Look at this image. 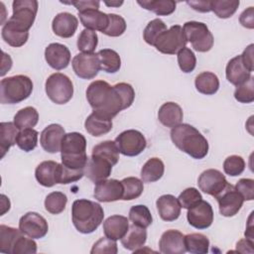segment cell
<instances>
[{"label": "cell", "mask_w": 254, "mask_h": 254, "mask_svg": "<svg viewBox=\"0 0 254 254\" xmlns=\"http://www.w3.org/2000/svg\"><path fill=\"white\" fill-rule=\"evenodd\" d=\"M21 234L23 233L20 231V229L1 224L0 225V252L11 254L13 245Z\"/></svg>", "instance_id": "obj_39"}, {"label": "cell", "mask_w": 254, "mask_h": 254, "mask_svg": "<svg viewBox=\"0 0 254 254\" xmlns=\"http://www.w3.org/2000/svg\"><path fill=\"white\" fill-rule=\"evenodd\" d=\"M201 199H202L201 193L195 188L186 189L185 190H183L180 193V195L178 197V200H179L181 206L183 208H186V209H189V208L194 206Z\"/></svg>", "instance_id": "obj_52"}, {"label": "cell", "mask_w": 254, "mask_h": 254, "mask_svg": "<svg viewBox=\"0 0 254 254\" xmlns=\"http://www.w3.org/2000/svg\"><path fill=\"white\" fill-rule=\"evenodd\" d=\"M45 89L48 97L56 104H65L73 95V84L70 78L61 72H55L47 78Z\"/></svg>", "instance_id": "obj_6"}, {"label": "cell", "mask_w": 254, "mask_h": 254, "mask_svg": "<svg viewBox=\"0 0 254 254\" xmlns=\"http://www.w3.org/2000/svg\"><path fill=\"white\" fill-rule=\"evenodd\" d=\"M71 65L74 73L82 79L94 78L100 69L99 58L95 53H80L75 55L72 59Z\"/></svg>", "instance_id": "obj_12"}, {"label": "cell", "mask_w": 254, "mask_h": 254, "mask_svg": "<svg viewBox=\"0 0 254 254\" xmlns=\"http://www.w3.org/2000/svg\"><path fill=\"white\" fill-rule=\"evenodd\" d=\"M253 44H250L242 53L241 56V60L243 64L245 65V67L249 70V71H253Z\"/></svg>", "instance_id": "obj_58"}, {"label": "cell", "mask_w": 254, "mask_h": 254, "mask_svg": "<svg viewBox=\"0 0 254 254\" xmlns=\"http://www.w3.org/2000/svg\"><path fill=\"white\" fill-rule=\"evenodd\" d=\"M65 135L64 127L60 124H50L41 133L40 143L42 148L51 154L61 152V145Z\"/></svg>", "instance_id": "obj_17"}, {"label": "cell", "mask_w": 254, "mask_h": 254, "mask_svg": "<svg viewBox=\"0 0 254 254\" xmlns=\"http://www.w3.org/2000/svg\"><path fill=\"white\" fill-rule=\"evenodd\" d=\"M12 8L13 14L8 19V22L22 31L29 32L37 16L38 1L15 0L12 3Z\"/></svg>", "instance_id": "obj_8"}, {"label": "cell", "mask_w": 254, "mask_h": 254, "mask_svg": "<svg viewBox=\"0 0 254 254\" xmlns=\"http://www.w3.org/2000/svg\"><path fill=\"white\" fill-rule=\"evenodd\" d=\"M84 176V170H73L59 164L57 183L62 185H67L79 181Z\"/></svg>", "instance_id": "obj_48"}, {"label": "cell", "mask_w": 254, "mask_h": 254, "mask_svg": "<svg viewBox=\"0 0 254 254\" xmlns=\"http://www.w3.org/2000/svg\"><path fill=\"white\" fill-rule=\"evenodd\" d=\"M67 197L64 192L53 191L45 198V208L52 214L62 213L66 205Z\"/></svg>", "instance_id": "obj_43"}, {"label": "cell", "mask_w": 254, "mask_h": 254, "mask_svg": "<svg viewBox=\"0 0 254 254\" xmlns=\"http://www.w3.org/2000/svg\"><path fill=\"white\" fill-rule=\"evenodd\" d=\"M236 251L241 253H253V240L244 238L236 243Z\"/></svg>", "instance_id": "obj_60"}, {"label": "cell", "mask_w": 254, "mask_h": 254, "mask_svg": "<svg viewBox=\"0 0 254 254\" xmlns=\"http://www.w3.org/2000/svg\"><path fill=\"white\" fill-rule=\"evenodd\" d=\"M194 85L198 92L205 95H212L219 88V79L211 71H203L195 76Z\"/></svg>", "instance_id": "obj_30"}, {"label": "cell", "mask_w": 254, "mask_h": 254, "mask_svg": "<svg viewBox=\"0 0 254 254\" xmlns=\"http://www.w3.org/2000/svg\"><path fill=\"white\" fill-rule=\"evenodd\" d=\"M134 98V88L126 82L111 86L107 81L94 80L86 89V99L93 111L109 119L130 107Z\"/></svg>", "instance_id": "obj_1"}, {"label": "cell", "mask_w": 254, "mask_h": 254, "mask_svg": "<svg viewBox=\"0 0 254 254\" xmlns=\"http://www.w3.org/2000/svg\"><path fill=\"white\" fill-rule=\"evenodd\" d=\"M104 211L102 206L85 198L76 199L71 205V219L75 229L83 234L95 231L103 221Z\"/></svg>", "instance_id": "obj_3"}, {"label": "cell", "mask_w": 254, "mask_h": 254, "mask_svg": "<svg viewBox=\"0 0 254 254\" xmlns=\"http://www.w3.org/2000/svg\"><path fill=\"white\" fill-rule=\"evenodd\" d=\"M61 157L64 166L73 170H84L88 161L85 137L78 132L65 134L61 145Z\"/></svg>", "instance_id": "obj_4"}, {"label": "cell", "mask_w": 254, "mask_h": 254, "mask_svg": "<svg viewBox=\"0 0 254 254\" xmlns=\"http://www.w3.org/2000/svg\"><path fill=\"white\" fill-rule=\"evenodd\" d=\"M245 170V161L241 156L231 155L223 162V171L226 175L231 177L239 176Z\"/></svg>", "instance_id": "obj_50"}, {"label": "cell", "mask_w": 254, "mask_h": 254, "mask_svg": "<svg viewBox=\"0 0 254 254\" xmlns=\"http://www.w3.org/2000/svg\"><path fill=\"white\" fill-rule=\"evenodd\" d=\"M118 252L117 243L115 240L109 239L106 236L101 237L98 239L92 246L90 253L91 254H102V253H108V254H116Z\"/></svg>", "instance_id": "obj_54"}, {"label": "cell", "mask_w": 254, "mask_h": 254, "mask_svg": "<svg viewBox=\"0 0 254 254\" xmlns=\"http://www.w3.org/2000/svg\"><path fill=\"white\" fill-rule=\"evenodd\" d=\"M65 4L73 5L78 12H82L89 9H98L99 8V1L94 0H87V1H71V2H63Z\"/></svg>", "instance_id": "obj_57"}, {"label": "cell", "mask_w": 254, "mask_h": 254, "mask_svg": "<svg viewBox=\"0 0 254 254\" xmlns=\"http://www.w3.org/2000/svg\"><path fill=\"white\" fill-rule=\"evenodd\" d=\"M97 44L98 37L96 32L88 29L82 30L77 38V49L82 53H93L97 47Z\"/></svg>", "instance_id": "obj_46"}, {"label": "cell", "mask_w": 254, "mask_h": 254, "mask_svg": "<svg viewBox=\"0 0 254 254\" xmlns=\"http://www.w3.org/2000/svg\"><path fill=\"white\" fill-rule=\"evenodd\" d=\"M160 252L164 254H184L186 250L185 235L176 229L165 231L159 241Z\"/></svg>", "instance_id": "obj_19"}, {"label": "cell", "mask_w": 254, "mask_h": 254, "mask_svg": "<svg viewBox=\"0 0 254 254\" xmlns=\"http://www.w3.org/2000/svg\"><path fill=\"white\" fill-rule=\"evenodd\" d=\"M79 20L85 29L91 31L103 32L108 25V14L99 11L98 9H89L78 12Z\"/></svg>", "instance_id": "obj_23"}, {"label": "cell", "mask_w": 254, "mask_h": 254, "mask_svg": "<svg viewBox=\"0 0 254 254\" xmlns=\"http://www.w3.org/2000/svg\"><path fill=\"white\" fill-rule=\"evenodd\" d=\"M167 30V25L161 19L157 18L147 24L143 32V38L148 45L154 46L157 39Z\"/></svg>", "instance_id": "obj_44"}, {"label": "cell", "mask_w": 254, "mask_h": 254, "mask_svg": "<svg viewBox=\"0 0 254 254\" xmlns=\"http://www.w3.org/2000/svg\"><path fill=\"white\" fill-rule=\"evenodd\" d=\"M235 189L241 194L244 200L254 199V180L253 179H240Z\"/></svg>", "instance_id": "obj_55"}, {"label": "cell", "mask_w": 254, "mask_h": 254, "mask_svg": "<svg viewBox=\"0 0 254 254\" xmlns=\"http://www.w3.org/2000/svg\"><path fill=\"white\" fill-rule=\"evenodd\" d=\"M129 219L133 224L143 228H147L153 222V217L149 208L143 204H137L130 208Z\"/></svg>", "instance_id": "obj_41"}, {"label": "cell", "mask_w": 254, "mask_h": 254, "mask_svg": "<svg viewBox=\"0 0 254 254\" xmlns=\"http://www.w3.org/2000/svg\"><path fill=\"white\" fill-rule=\"evenodd\" d=\"M225 75L226 79L231 84L237 86L245 82L251 76V71H249L243 64L241 56H236L227 63Z\"/></svg>", "instance_id": "obj_26"}, {"label": "cell", "mask_w": 254, "mask_h": 254, "mask_svg": "<svg viewBox=\"0 0 254 254\" xmlns=\"http://www.w3.org/2000/svg\"><path fill=\"white\" fill-rule=\"evenodd\" d=\"M37 252V243L33 238L21 234L15 241L11 254H34Z\"/></svg>", "instance_id": "obj_53"}, {"label": "cell", "mask_w": 254, "mask_h": 254, "mask_svg": "<svg viewBox=\"0 0 254 254\" xmlns=\"http://www.w3.org/2000/svg\"><path fill=\"white\" fill-rule=\"evenodd\" d=\"M147 240V231L146 228L140 227L132 223L129 225L128 231L121 238V244L123 247L130 251H136L143 247Z\"/></svg>", "instance_id": "obj_29"}, {"label": "cell", "mask_w": 254, "mask_h": 254, "mask_svg": "<svg viewBox=\"0 0 254 254\" xmlns=\"http://www.w3.org/2000/svg\"><path fill=\"white\" fill-rule=\"evenodd\" d=\"M123 185V200H132L138 198L143 190L144 185L143 181L136 177H128L121 181Z\"/></svg>", "instance_id": "obj_40"}, {"label": "cell", "mask_w": 254, "mask_h": 254, "mask_svg": "<svg viewBox=\"0 0 254 254\" xmlns=\"http://www.w3.org/2000/svg\"><path fill=\"white\" fill-rule=\"evenodd\" d=\"M183 32L187 41L191 44L194 51L205 53L211 50L214 39L206 24L202 22L189 21L184 24Z\"/></svg>", "instance_id": "obj_7"}, {"label": "cell", "mask_w": 254, "mask_h": 254, "mask_svg": "<svg viewBox=\"0 0 254 254\" xmlns=\"http://www.w3.org/2000/svg\"><path fill=\"white\" fill-rule=\"evenodd\" d=\"M115 143L119 152L127 157H135L141 154L146 146L145 136L138 130L129 129L121 132L116 138Z\"/></svg>", "instance_id": "obj_10"}, {"label": "cell", "mask_w": 254, "mask_h": 254, "mask_svg": "<svg viewBox=\"0 0 254 254\" xmlns=\"http://www.w3.org/2000/svg\"><path fill=\"white\" fill-rule=\"evenodd\" d=\"M1 36L5 43L14 48H19L24 46L29 38V32L22 31L13 25H11L8 21L3 25L1 30Z\"/></svg>", "instance_id": "obj_31"}, {"label": "cell", "mask_w": 254, "mask_h": 254, "mask_svg": "<svg viewBox=\"0 0 254 254\" xmlns=\"http://www.w3.org/2000/svg\"><path fill=\"white\" fill-rule=\"evenodd\" d=\"M93 196L100 202H111L122 199L123 185L115 179L100 181L94 187Z\"/></svg>", "instance_id": "obj_16"}, {"label": "cell", "mask_w": 254, "mask_h": 254, "mask_svg": "<svg viewBox=\"0 0 254 254\" xmlns=\"http://www.w3.org/2000/svg\"><path fill=\"white\" fill-rule=\"evenodd\" d=\"M186 250L193 254H205L208 252L209 240L201 233H190L185 235Z\"/></svg>", "instance_id": "obj_38"}, {"label": "cell", "mask_w": 254, "mask_h": 254, "mask_svg": "<svg viewBox=\"0 0 254 254\" xmlns=\"http://www.w3.org/2000/svg\"><path fill=\"white\" fill-rule=\"evenodd\" d=\"M252 213L251 212V215L249 217V221L247 223V226H246V230H245V236L246 238L250 239V240H253V223H252Z\"/></svg>", "instance_id": "obj_62"}, {"label": "cell", "mask_w": 254, "mask_h": 254, "mask_svg": "<svg viewBox=\"0 0 254 254\" xmlns=\"http://www.w3.org/2000/svg\"><path fill=\"white\" fill-rule=\"evenodd\" d=\"M189 223L196 229H206L213 222V209L209 202L200 200L197 204L188 209Z\"/></svg>", "instance_id": "obj_15"}, {"label": "cell", "mask_w": 254, "mask_h": 254, "mask_svg": "<svg viewBox=\"0 0 254 254\" xmlns=\"http://www.w3.org/2000/svg\"><path fill=\"white\" fill-rule=\"evenodd\" d=\"M39 121V113L35 107L27 106L20 109L14 116V124L19 130L33 128Z\"/></svg>", "instance_id": "obj_37"}, {"label": "cell", "mask_w": 254, "mask_h": 254, "mask_svg": "<svg viewBox=\"0 0 254 254\" xmlns=\"http://www.w3.org/2000/svg\"><path fill=\"white\" fill-rule=\"evenodd\" d=\"M171 139L178 149L193 159H203L208 153V142L206 138L190 124L181 123L172 128Z\"/></svg>", "instance_id": "obj_2"}, {"label": "cell", "mask_w": 254, "mask_h": 254, "mask_svg": "<svg viewBox=\"0 0 254 254\" xmlns=\"http://www.w3.org/2000/svg\"><path fill=\"white\" fill-rule=\"evenodd\" d=\"M178 64L182 71L189 73L191 72L196 64V58L190 48H183L178 52Z\"/></svg>", "instance_id": "obj_51"}, {"label": "cell", "mask_w": 254, "mask_h": 254, "mask_svg": "<svg viewBox=\"0 0 254 254\" xmlns=\"http://www.w3.org/2000/svg\"><path fill=\"white\" fill-rule=\"evenodd\" d=\"M45 60L52 68L61 70L67 67L70 62V52L63 44L52 43L45 50Z\"/></svg>", "instance_id": "obj_18"}, {"label": "cell", "mask_w": 254, "mask_h": 254, "mask_svg": "<svg viewBox=\"0 0 254 254\" xmlns=\"http://www.w3.org/2000/svg\"><path fill=\"white\" fill-rule=\"evenodd\" d=\"M100 69L108 73H115L121 67V59L117 52L111 49H102L98 53Z\"/></svg>", "instance_id": "obj_35"}, {"label": "cell", "mask_w": 254, "mask_h": 254, "mask_svg": "<svg viewBox=\"0 0 254 254\" xmlns=\"http://www.w3.org/2000/svg\"><path fill=\"white\" fill-rule=\"evenodd\" d=\"M119 150L115 141L106 140L92 148L91 156L101 158L109 162L112 166L116 165L119 161Z\"/></svg>", "instance_id": "obj_33"}, {"label": "cell", "mask_w": 254, "mask_h": 254, "mask_svg": "<svg viewBox=\"0 0 254 254\" xmlns=\"http://www.w3.org/2000/svg\"><path fill=\"white\" fill-rule=\"evenodd\" d=\"M59 163L55 161H44L40 163L35 170L36 180L40 185L51 188L57 183Z\"/></svg>", "instance_id": "obj_28"}, {"label": "cell", "mask_w": 254, "mask_h": 254, "mask_svg": "<svg viewBox=\"0 0 254 254\" xmlns=\"http://www.w3.org/2000/svg\"><path fill=\"white\" fill-rule=\"evenodd\" d=\"M188 41L180 25L172 26L165 31L156 41L154 47L162 54L175 55L186 47Z\"/></svg>", "instance_id": "obj_9"}, {"label": "cell", "mask_w": 254, "mask_h": 254, "mask_svg": "<svg viewBox=\"0 0 254 254\" xmlns=\"http://www.w3.org/2000/svg\"><path fill=\"white\" fill-rule=\"evenodd\" d=\"M33 91L32 79L24 74L8 76L0 82V102L16 104L27 99Z\"/></svg>", "instance_id": "obj_5"}, {"label": "cell", "mask_w": 254, "mask_h": 254, "mask_svg": "<svg viewBox=\"0 0 254 254\" xmlns=\"http://www.w3.org/2000/svg\"><path fill=\"white\" fill-rule=\"evenodd\" d=\"M107 28L102 32L109 37H119L126 31V22L123 17L117 14H108Z\"/></svg>", "instance_id": "obj_49"}, {"label": "cell", "mask_w": 254, "mask_h": 254, "mask_svg": "<svg viewBox=\"0 0 254 254\" xmlns=\"http://www.w3.org/2000/svg\"><path fill=\"white\" fill-rule=\"evenodd\" d=\"M184 117L182 107L176 102H166L161 105L158 111L159 121L166 127L174 128L182 123Z\"/></svg>", "instance_id": "obj_25"}, {"label": "cell", "mask_w": 254, "mask_h": 254, "mask_svg": "<svg viewBox=\"0 0 254 254\" xmlns=\"http://www.w3.org/2000/svg\"><path fill=\"white\" fill-rule=\"evenodd\" d=\"M160 217L165 221H174L181 214V204L173 194L161 195L156 201Z\"/></svg>", "instance_id": "obj_22"}, {"label": "cell", "mask_w": 254, "mask_h": 254, "mask_svg": "<svg viewBox=\"0 0 254 254\" xmlns=\"http://www.w3.org/2000/svg\"><path fill=\"white\" fill-rule=\"evenodd\" d=\"M112 165L98 157L91 156L88 158L86 166L84 168V176H86L94 184L106 180L112 171Z\"/></svg>", "instance_id": "obj_20"}, {"label": "cell", "mask_w": 254, "mask_h": 254, "mask_svg": "<svg viewBox=\"0 0 254 254\" xmlns=\"http://www.w3.org/2000/svg\"><path fill=\"white\" fill-rule=\"evenodd\" d=\"M112 126V119L104 117L94 111L87 116L84 122L86 132L94 137H99L108 133L111 131Z\"/></svg>", "instance_id": "obj_27"}, {"label": "cell", "mask_w": 254, "mask_h": 254, "mask_svg": "<svg viewBox=\"0 0 254 254\" xmlns=\"http://www.w3.org/2000/svg\"><path fill=\"white\" fill-rule=\"evenodd\" d=\"M38 135V131L33 128L23 129L18 133L16 144L21 150L25 152H31L37 147Z\"/></svg>", "instance_id": "obj_45"}, {"label": "cell", "mask_w": 254, "mask_h": 254, "mask_svg": "<svg viewBox=\"0 0 254 254\" xmlns=\"http://www.w3.org/2000/svg\"><path fill=\"white\" fill-rule=\"evenodd\" d=\"M1 215L10 209V200L5 194H1Z\"/></svg>", "instance_id": "obj_61"}, {"label": "cell", "mask_w": 254, "mask_h": 254, "mask_svg": "<svg viewBox=\"0 0 254 254\" xmlns=\"http://www.w3.org/2000/svg\"><path fill=\"white\" fill-rule=\"evenodd\" d=\"M251 75L245 82L236 86L235 99L240 103H251L254 101V80Z\"/></svg>", "instance_id": "obj_47"}, {"label": "cell", "mask_w": 254, "mask_h": 254, "mask_svg": "<svg viewBox=\"0 0 254 254\" xmlns=\"http://www.w3.org/2000/svg\"><path fill=\"white\" fill-rule=\"evenodd\" d=\"M19 129L14 122H1L0 123V151L1 159L9 151V149L16 144Z\"/></svg>", "instance_id": "obj_32"}, {"label": "cell", "mask_w": 254, "mask_h": 254, "mask_svg": "<svg viewBox=\"0 0 254 254\" xmlns=\"http://www.w3.org/2000/svg\"><path fill=\"white\" fill-rule=\"evenodd\" d=\"M240 24L247 28V29H253L254 28V7H248L246 10H244L240 17H239Z\"/></svg>", "instance_id": "obj_56"}, {"label": "cell", "mask_w": 254, "mask_h": 254, "mask_svg": "<svg viewBox=\"0 0 254 254\" xmlns=\"http://www.w3.org/2000/svg\"><path fill=\"white\" fill-rule=\"evenodd\" d=\"M78 26L77 18L68 12L59 13L53 20L52 29L61 38H70L74 35Z\"/></svg>", "instance_id": "obj_21"}, {"label": "cell", "mask_w": 254, "mask_h": 254, "mask_svg": "<svg viewBox=\"0 0 254 254\" xmlns=\"http://www.w3.org/2000/svg\"><path fill=\"white\" fill-rule=\"evenodd\" d=\"M19 229L24 234L33 239H40L46 236L49 225L44 216L30 211L24 214L19 220Z\"/></svg>", "instance_id": "obj_13"}, {"label": "cell", "mask_w": 254, "mask_h": 254, "mask_svg": "<svg viewBox=\"0 0 254 254\" xmlns=\"http://www.w3.org/2000/svg\"><path fill=\"white\" fill-rule=\"evenodd\" d=\"M214 197L218 202L220 214L225 217H231L237 214L244 202L241 194L237 191L235 187L229 183Z\"/></svg>", "instance_id": "obj_11"}, {"label": "cell", "mask_w": 254, "mask_h": 254, "mask_svg": "<svg viewBox=\"0 0 254 254\" xmlns=\"http://www.w3.org/2000/svg\"><path fill=\"white\" fill-rule=\"evenodd\" d=\"M137 3L144 9L158 16H168L175 12L177 3L173 0H138Z\"/></svg>", "instance_id": "obj_36"}, {"label": "cell", "mask_w": 254, "mask_h": 254, "mask_svg": "<svg viewBox=\"0 0 254 254\" xmlns=\"http://www.w3.org/2000/svg\"><path fill=\"white\" fill-rule=\"evenodd\" d=\"M227 184L228 182L225 176L216 169H208L203 171L197 179L199 190L212 196L217 195Z\"/></svg>", "instance_id": "obj_14"}, {"label": "cell", "mask_w": 254, "mask_h": 254, "mask_svg": "<svg viewBox=\"0 0 254 254\" xmlns=\"http://www.w3.org/2000/svg\"><path fill=\"white\" fill-rule=\"evenodd\" d=\"M104 4L109 6V7H119V6H121L123 4V1H111V2L105 1Z\"/></svg>", "instance_id": "obj_63"}, {"label": "cell", "mask_w": 254, "mask_h": 254, "mask_svg": "<svg viewBox=\"0 0 254 254\" xmlns=\"http://www.w3.org/2000/svg\"><path fill=\"white\" fill-rule=\"evenodd\" d=\"M165 172V166L161 159L150 158L141 169V179L144 183H154L159 181Z\"/></svg>", "instance_id": "obj_34"}, {"label": "cell", "mask_w": 254, "mask_h": 254, "mask_svg": "<svg viewBox=\"0 0 254 254\" xmlns=\"http://www.w3.org/2000/svg\"><path fill=\"white\" fill-rule=\"evenodd\" d=\"M129 228V219L123 215H111L103 222V232L105 236L112 240L121 239Z\"/></svg>", "instance_id": "obj_24"}, {"label": "cell", "mask_w": 254, "mask_h": 254, "mask_svg": "<svg viewBox=\"0 0 254 254\" xmlns=\"http://www.w3.org/2000/svg\"><path fill=\"white\" fill-rule=\"evenodd\" d=\"M239 0H214L211 1V11L221 19L230 18L237 10Z\"/></svg>", "instance_id": "obj_42"}, {"label": "cell", "mask_w": 254, "mask_h": 254, "mask_svg": "<svg viewBox=\"0 0 254 254\" xmlns=\"http://www.w3.org/2000/svg\"><path fill=\"white\" fill-rule=\"evenodd\" d=\"M187 4L190 5L193 10L200 13H208L211 11V1H187Z\"/></svg>", "instance_id": "obj_59"}]
</instances>
